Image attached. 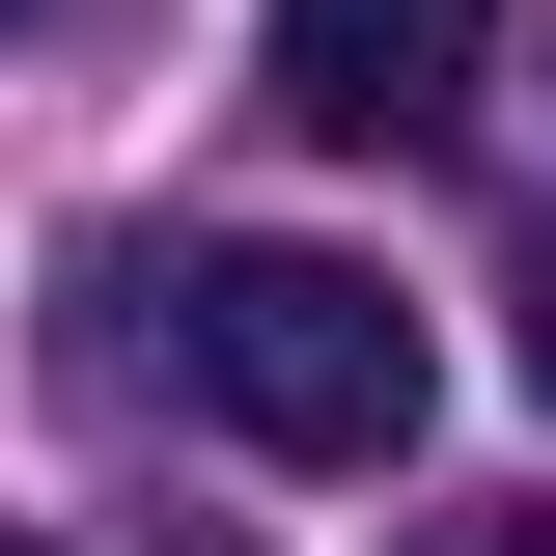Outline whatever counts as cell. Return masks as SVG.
Returning a JSON list of instances; mask_svg holds the SVG:
<instances>
[{
    "mask_svg": "<svg viewBox=\"0 0 556 556\" xmlns=\"http://www.w3.org/2000/svg\"><path fill=\"white\" fill-rule=\"evenodd\" d=\"M417 556H473V529H417Z\"/></svg>",
    "mask_w": 556,
    "mask_h": 556,
    "instance_id": "cell-4",
    "label": "cell"
},
{
    "mask_svg": "<svg viewBox=\"0 0 556 556\" xmlns=\"http://www.w3.org/2000/svg\"><path fill=\"white\" fill-rule=\"evenodd\" d=\"M529 390H556V251H529Z\"/></svg>",
    "mask_w": 556,
    "mask_h": 556,
    "instance_id": "cell-3",
    "label": "cell"
},
{
    "mask_svg": "<svg viewBox=\"0 0 556 556\" xmlns=\"http://www.w3.org/2000/svg\"><path fill=\"white\" fill-rule=\"evenodd\" d=\"M167 334H195V390L251 417L278 473H390V445H417V306L362 251H195Z\"/></svg>",
    "mask_w": 556,
    "mask_h": 556,
    "instance_id": "cell-1",
    "label": "cell"
},
{
    "mask_svg": "<svg viewBox=\"0 0 556 556\" xmlns=\"http://www.w3.org/2000/svg\"><path fill=\"white\" fill-rule=\"evenodd\" d=\"M251 56H278V112H306V139H445V112H473V56H501V0H278Z\"/></svg>",
    "mask_w": 556,
    "mask_h": 556,
    "instance_id": "cell-2",
    "label": "cell"
},
{
    "mask_svg": "<svg viewBox=\"0 0 556 556\" xmlns=\"http://www.w3.org/2000/svg\"><path fill=\"white\" fill-rule=\"evenodd\" d=\"M0 556H28V529H0Z\"/></svg>",
    "mask_w": 556,
    "mask_h": 556,
    "instance_id": "cell-5",
    "label": "cell"
}]
</instances>
